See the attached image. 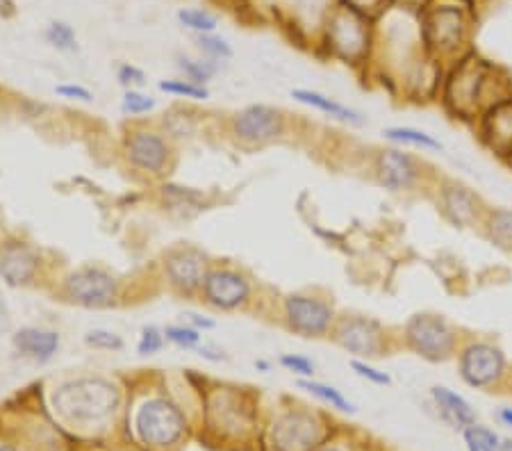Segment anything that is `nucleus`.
Listing matches in <instances>:
<instances>
[{
    "mask_svg": "<svg viewBox=\"0 0 512 451\" xmlns=\"http://www.w3.org/2000/svg\"><path fill=\"white\" fill-rule=\"evenodd\" d=\"M512 96V80L474 53L453 62L440 85V101L453 119L476 123L494 105Z\"/></svg>",
    "mask_w": 512,
    "mask_h": 451,
    "instance_id": "obj_1",
    "label": "nucleus"
},
{
    "mask_svg": "<svg viewBox=\"0 0 512 451\" xmlns=\"http://www.w3.org/2000/svg\"><path fill=\"white\" fill-rule=\"evenodd\" d=\"M419 28L421 41L435 62L453 64L469 53L474 26L467 5L456 0L428 5L426 10H421Z\"/></svg>",
    "mask_w": 512,
    "mask_h": 451,
    "instance_id": "obj_2",
    "label": "nucleus"
},
{
    "mask_svg": "<svg viewBox=\"0 0 512 451\" xmlns=\"http://www.w3.org/2000/svg\"><path fill=\"white\" fill-rule=\"evenodd\" d=\"M121 404V392L107 379H76L53 392V406L71 422H98Z\"/></svg>",
    "mask_w": 512,
    "mask_h": 451,
    "instance_id": "obj_3",
    "label": "nucleus"
},
{
    "mask_svg": "<svg viewBox=\"0 0 512 451\" xmlns=\"http://www.w3.org/2000/svg\"><path fill=\"white\" fill-rule=\"evenodd\" d=\"M462 333L447 317L437 313L412 315L401 328V347L428 363H447L458 356Z\"/></svg>",
    "mask_w": 512,
    "mask_h": 451,
    "instance_id": "obj_4",
    "label": "nucleus"
},
{
    "mask_svg": "<svg viewBox=\"0 0 512 451\" xmlns=\"http://www.w3.org/2000/svg\"><path fill=\"white\" fill-rule=\"evenodd\" d=\"M458 372L469 388H497L508 376V358L497 342L485 338H465L458 349Z\"/></svg>",
    "mask_w": 512,
    "mask_h": 451,
    "instance_id": "obj_5",
    "label": "nucleus"
},
{
    "mask_svg": "<svg viewBox=\"0 0 512 451\" xmlns=\"http://www.w3.org/2000/svg\"><path fill=\"white\" fill-rule=\"evenodd\" d=\"M330 338L358 358H381L392 349V335L387 328L378 319L365 315L337 317Z\"/></svg>",
    "mask_w": 512,
    "mask_h": 451,
    "instance_id": "obj_6",
    "label": "nucleus"
},
{
    "mask_svg": "<svg viewBox=\"0 0 512 451\" xmlns=\"http://www.w3.org/2000/svg\"><path fill=\"white\" fill-rule=\"evenodd\" d=\"M435 205L456 228H481L487 215L483 196L456 178H440L435 185Z\"/></svg>",
    "mask_w": 512,
    "mask_h": 451,
    "instance_id": "obj_7",
    "label": "nucleus"
},
{
    "mask_svg": "<svg viewBox=\"0 0 512 451\" xmlns=\"http://www.w3.org/2000/svg\"><path fill=\"white\" fill-rule=\"evenodd\" d=\"M135 431L151 447H169L185 433V415L169 399H148L137 410Z\"/></svg>",
    "mask_w": 512,
    "mask_h": 451,
    "instance_id": "obj_8",
    "label": "nucleus"
},
{
    "mask_svg": "<svg viewBox=\"0 0 512 451\" xmlns=\"http://www.w3.org/2000/svg\"><path fill=\"white\" fill-rule=\"evenodd\" d=\"M285 324L289 331L303 335V338H324L335 326V310L326 299L315 294L294 292L287 294L283 301Z\"/></svg>",
    "mask_w": 512,
    "mask_h": 451,
    "instance_id": "obj_9",
    "label": "nucleus"
},
{
    "mask_svg": "<svg viewBox=\"0 0 512 451\" xmlns=\"http://www.w3.org/2000/svg\"><path fill=\"white\" fill-rule=\"evenodd\" d=\"M328 46L346 62H360L369 51V19L342 5L330 14L326 26Z\"/></svg>",
    "mask_w": 512,
    "mask_h": 451,
    "instance_id": "obj_10",
    "label": "nucleus"
},
{
    "mask_svg": "<svg viewBox=\"0 0 512 451\" xmlns=\"http://www.w3.org/2000/svg\"><path fill=\"white\" fill-rule=\"evenodd\" d=\"M324 440V426L310 410H287L271 426V445L276 451H315Z\"/></svg>",
    "mask_w": 512,
    "mask_h": 451,
    "instance_id": "obj_11",
    "label": "nucleus"
},
{
    "mask_svg": "<svg viewBox=\"0 0 512 451\" xmlns=\"http://www.w3.org/2000/svg\"><path fill=\"white\" fill-rule=\"evenodd\" d=\"M376 178L392 192H412L419 185H424L426 164L401 146H392V149L378 151Z\"/></svg>",
    "mask_w": 512,
    "mask_h": 451,
    "instance_id": "obj_12",
    "label": "nucleus"
},
{
    "mask_svg": "<svg viewBox=\"0 0 512 451\" xmlns=\"http://www.w3.org/2000/svg\"><path fill=\"white\" fill-rule=\"evenodd\" d=\"M66 299L85 308H107L119 297V283L98 267H80L64 281Z\"/></svg>",
    "mask_w": 512,
    "mask_h": 451,
    "instance_id": "obj_13",
    "label": "nucleus"
},
{
    "mask_svg": "<svg viewBox=\"0 0 512 451\" xmlns=\"http://www.w3.org/2000/svg\"><path fill=\"white\" fill-rule=\"evenodd\" d=\"M285 128V114L271 105H249L233 119V133L249 144L274 142L285 133Z\"/></svg>",
    "mask_w": 512,
    "mask_h": 451,
    "instance_id": "obj_14",
    "label": "nucleus"
},
{
    "mask_svg": "<svg viewBox=\"0 0 512 451\" xmlns=\"http://www.w3.org/2000/svg\"><path fill=\"white\" fill-rule=\"evenodd\" d=\"M203 292L210 306L219 310H235L251 297L249 278L233 269H214L203 281Z\"/></svg>",
    "mask_w": 512,
    "mask_h": 451,
    "instance_id": "obj_15",
    "label": "nucleus"
},
{
    "mask_svg": "<svg viewBox=\"0 0 512 451\" xmlns=\"http://www.w3.org/2000/svg\"><path fill=\"white\" fill-rule=\"evenodd\" d=\"M478 137L497 158L506 160L512 153V96L487 110L476 121Z\"/></svg>",
    "mask_w": 512,
    "mask_h": 451,
    "instance_id": "obj_16",
    "label": "nucleus"
},
{
    "mask_svg": "<svg viewBox=\"0 0 512 451\" xmlns=\"http://www.w3.org/2000/svg\"><path fill=\"white\" fill-rule=\"evenodd\" d=\"M126 153L135 167L158 174L167 167L169 160V144L158 133L148 130H137L126 139Z\"/></svg>",
    "mask_w": 512,
    "mask_h": 451,
    "instance_id": "obj_17",
    "label": "nucleus"
},
{
    "mask_svg": "<svg viewBox=\"0 0 512 451\" xmlns=\"http://www.w3.org/2000/svg\"><path fill=\"white\" fill-rule=\"evenodd\" d=\"M39 272V256L23 242H10L0 249V276L19 287L35 281Z\"/></svg>",
    "mask_w": 512,
    "mask_h": 451,
    "instance_id": "obj_18",
    "label": "nucleus"
},
{
    "mask_svg": "<svg viewBox=\"0 0 512 451\" xmlns=\"http://www.w3.org/2000/svg\"><path fill=\"white\" fill-rule=\"evenodd\" d=\"M167 276L180 292H194L205 281V258L196 249L171 251L167 258Z\"/></svg>",
    "mask_w": 512,
    "mask_h": 451,
    "instance_id": "obj_19",
    "label": "nucleus"
},
{
    "mask_svg": "<svg viewBox=\"0 0 512 451\" xmlns=\"http://www.w3.org/2000/svg\"><path fill=\"white\" fill-rule=\"evenodd\" d=\"M431 399L437 408V413L442 415L444 422H449L453 429H467V426L476 424V410L469 401L458 395L456 390L447 388V385H433Z\"/></svg>",
    "mask_w": 512,
    "mask_h": 451,
    "instance_id": "obj_20",
    "label": "nucleus"
},
{
    "mask_svg": "<svg viewBox=\"0 0 512 451\" xmlns=\"http://www.w3.org/2000/svg\"><path fill=\"white\" fill-rule=\"evenodd\" d=\"M14 347L19 349L23 356L37 360V363H46V360H51L57 354V349H60V335L55 331H48V328L28 326L21 328V331L14 335Z\"/></svg>",
    "mask_w": 512,
    "mask_h": 451,
    "instance_id": "obj_21",
    "label": "nucleus"
},
{
    "mask_svg": "<svg viewBox=\"0 0 512 451\" xmlns=\"http://www.w3.org/2000/svg\"><path fill=\"white\" fill-rule=\"evenodd\" d=\"M292 98H296V101L303 105H308V108H312V110L328 114V117H333L337 121L351 123V126H360V123L365 121L358 110H353V108H349V105L335 101V98H330L326 94L312 92V89H294Z\"/></svg>",
    "mask_w": 512,
    "mask_h": 451,
    "instance_id": "obj_22",
    "label": "nucleus"
},
{
    "mask_svg": "<svg viewBox=\"0 0 512 451\" xmlns=\"http://www.w3.org/2000/svg\"><path fill=\"white\" fill-rule=\"evenodd\" d=\"M481 231L492 246L512 253V208H487Z\"/></svg>",
    "mask_w": 512,
    "mask_h": 451,
    "instance_id": "obj_23",
    "label": "nucleus"
},
{
    "mask_svg": "<svg viewBox=\"0 0 512 451\" xmlns=\"http://www.w3.org/2000/svg\"><path fill=\"white\" fill-rule=\"evenodd\" d=\"M383 135L387 142H392L396 146H408V149H419V151H442L444 146L437 137L431 133L419 128H410V126H392L383 130Z\"/></svg>",
    "mask_w": 512,
    "mask_h": 451,
    "instance_id": "obj_24",
    "label": "nucleus"
},
{
    "mask_svg": "<svg viewBox=\"0 0 512 451\" xmlns=\"http://www.w3.org/2000/svg\"><path fill=\"white\" fill-rule=\"evenodd\" d=\"M299 388L308 390L310 395H315L317 399L324 401L330 408H337L342 410V413H353V404L349 399H346L340 390L333 388V385H326V383H319L315 379H301L299 381Z\"/></svg>",
    "mask_w": 512,
    "mask_h": 451,
    "instance_id": "obj_25",
    "label": "nucleus"
},
{
    "mask_svg": "<svg viewBox=\"0 0 512 451\" xmlns=\"http://www.w3.org/2000/svg\"><path fill=\"white\" fill-rule=\"evenodd\" d=\"M462 440H465L467 451H499L501 438L499 433L487 429L483 424H472L467 429H462Z\"/></svg>",
    "mask_w": 512,
    "mask_h": 451,
    "instance_id": "obj_26",
    "label": "nucleus"
},
{
    "mask_svg": "<svg viewBox=\"0 0 512 451\" xmlns=\"http://www.w3.org/2000/svg\"><path fill=\"white\" fill-rule=\"evenodd\" d=\"M180 71L194 82V85H203L205 80H210L214 73H217V67L212 62H203V60H189V57H180Z\"/></svg>",
    "mask_w": 512,
    "mask_h": 451,
    "instance_id": "obj_27",
    "label": "nucleus"
},
{
    "mask_svg": "<svg viewBox=\"0 0 512 451\" xmlns=\"http://www.w3.org/2000/svg\"><path fill=\"white\" fill-rule=\"evenodd\" d=\"M160 89L167 94H176V96H185V98H194V101H205L208 98V89L203 85H194V82H183V80H167L160 82Z\"/></svg>",
    "mask_w": 512,
    "mask_h": 451,
    "instance_id": "obj_28",
    "label": "nucleus"
},
{
    "mask_svg": "<svg viewBox=\"0 0 512 451\" xmlns=\"http://www.w3.org/2000/svg\"><path fill=\"white\" fill-rule=\"evenodd\" d=\"M178 19L183 21V26L201 32V35L203 32H212L214 28H217V19L203 10H183L178 14Z\"/></svg>",
    "mask_w": 512,
    "mask_h": 451,
    "instance_id": "obj_29",
    "label": "nucleus"
},
{
    "mask_svg": "<svg viewBox=\"0 0 512 451\" xmlns=\"http://www.w3.org/2000/svg\"><path fill=\"white\" fill-rule=\"evenodd\" d=\"M46 39L57 48V51H76V35L66 23H53L46 30Z\"/></svg>",
    "mask_w": 512,
    "mask_h": 451,
    "instance_id": "obj_30",
    "label": "nucleus"
},
{
    "mask_svg": "<svg viewBox=\"0 0 512 451\" xmlns=\"http://www.w3.org/2000/svg\"><path fill=\"white\" fill-rule=\"evenodd\" d=\"M164 335H167L169 342L185 349H194L198 347V342H201V333H198V328L194 326H167Z\"/></svg>",
    "mask_w": 512,
    "mask_h": 451,
    "instance_id": "obj_31",
    "label": "nucleus"
},
{
    "mask_svg": "<svg viewBox=\"0 0 512 451\" xmlns=\"http://www.w3.org/2000/svg\"><path fill=\"white\" fill-rule=\"evenodd\" d=\"M85 342L94 349H105V351H121L123 349V340L119 338V335L112 331H103V328L89 331L85 335Z\"/></svg>",
    "mask_w": 512,
    "mask_h": 451,
    "instance_id": "obj_32",
    "label": "nucleus"
},
{
    "mask_svg": "<svg viewBox=\"0 0 512 451\" xmlns=\"http://www.w3.org/2000/svg\"><path fill=\"white\" fill-rule=\"evenodd\" d=\"M351 367H353V372L360 376V379H365V381L374 383V385H390L392 383L390 374L381 372V369L374 367V365H369L367 360H362V358H353L351 360Z\"/></svg>",
    "mask_w": 512,
    "mask_h": 451,
    "instance_id": "obj_33",
    "label": "nucleus"
},
{
    "mask_svg": "<svg viewBox=\"0 0 512 451\" xmlns=\"http://www.w3.org/2000/svg\"><path fill=\"white\" fill-rule=\"evenodd\" d=\"M280 365L289 369L292 374L301 376V379H312V376H315V363H312V360L305 358V356L285 354V356H280Z\"/></svg>",
    "mask_w": 512,
    "mask_h": 451,
    "instance_id": "obj_34",
    "label": "nucleus"
},
{
    "mask_svg": "<svg viewBox=\"0 0 512 451\" xmlns=\"http://www.w3.org/2000/svg\"><path fill=\"white\" fill-rule=\"evenodd\" d=\"M196 41H198V46H201V51H205L212 57H221V60H228V57L233 55V48H230L224 39L212 37L210 32H203V35H198Z\"/></svg>",
    "mask_w": 512,
    "mask_h": 451,
    "instance_id": "obj_35",
    "label": "nucleus"
},
{
    "mask_svg": "<svg viewBox=\"0 0 512 451\" xmlns=\"http://www.w3.org/2000/svg\"><path fill=\"white\" fill-rule=\"evenodd\" d=\"M390 3L392 0H344V5L349 7V10L358 12L360 16H365V19H374V16L383 14Z\"/></svg>",
    "mask_w": 512,
    "mask_h": 451,
    "instance_id": "obj_36",
    "label": "nucleus"
},
{
    "mask_svg": "<svg viewBox=\"0 0 512 451\" xmlns=\"http://www.w3.org/2000/svg\"><path fill=\"white\" fill-rule=\"evenodd\" d=\"M164 347V335L160 328L155 326H146L144 333H142V340L137 344V351L142 356H153L158 354V351Z\"/></svg>",
    "mask_w": 512,
    "mask_h": 451,
    "instance_id": "obj_37",
    "label": "nucleus"
},
{
    "mask_svg": "<svg viewBox=\"0 0 512 451\" xmlns=\"http://www.w3.org/2000/svg\"><path fill=\"white\" fill-rule=\"evenodd\" d=\"M155 108V101L151 96H144L139 92H132L128 89V94L123 96V112L128 114H146Z\"/></svg>",
    "mask_w": 512,
    "mask_h": 451,
    "instance_id": "obj_38",
    "label": "nucleus"
},
{
    "mask_svg": "<svg viewBox=\"0 0 512 451\" xmlns=\"http://www.w3.org/2000/svg\"><path fill=\"white\" fill-rule=\"evenodd\" d=\"M119 82H121L123 87H128V89L142 87L144 82H146V76H144L142 69L132 67V64H123V67L119 69Z\"/></svg>",
    "mask_w": 512,
    "mask_h": 451,
    "instance_id": "obj_39",
    "label": "nucleus"
},
{
    "mask_svg": "<svg viewBox=\"0 0 512 451\" xmlns=\"http://www.w3.org/2000/svg\"><path fill=\"white\" fill-rule=\"evenodd\" d=\"M55 92L64 98H73V101H85V103L92 101V92L80 85H60L55 87Z\"/></svg>",
    "mask_w": 512,
    "mask_h": 451,
    "instance_id": "obj_40",
    "label": "nucleus"
},
{
    "mask_svg": "<svg viewBox=\"0 0 512 451\" xmlns=\"http://www.w3.org/2000/svg\"><path fill=\"white\" fill-rule=\"evenodd\" d=\"M189 317V322L194 324V328H214V322L212 319H205V317H201V315H187Z\"/></svg>",
    "mask_w": 512,
    "mask_h": 451,
    "instance_id": "obj_41",
    "label": "nucleus"
},
{
    "mask_svg": "<svg viewBox=\"0 0 512 451\" xmlns=\"http://www.w3.org/2000/svg\"><path fill=\"white\" fill-rule=\"evenodd\" d=\"M499 420L503 422V426H508V429H512V406H503L499 410Z\"/></svg>",
    "mask_w": 512,
    "mask_h": 451,
    "instance_id": "obj_42",
    "label": "nucleus"
},
{
    "mask_svg": "<svg viewBox=\"0 0 512 451\" xmlns=\"http://www.w3.org/2000/svg\"><path fill=\"white\" fill-rule=\"evenodd\" d=\"M12 14H14L12 0H0V16H12Z\"/></svg>",
    "mask_w": 512,
    "mask_h": 451,
    "instance_id": "obj_43",
    "label": "nucleus"
},
{
    "mask_svg": "<svg viewBox=\"0 0 512 451\" xmlns=\"http://www.w3.org/2000/svg\"><path fill=\"white\" fill-rule=\"evenodd\" d=\"M315 451H346V449L337 447V445H319Z\"/></svg>",
    "mask_w": 512,
    "mask_h": 451,
    "instance_id": "obj_44",
    "label": "nucleus"
},
{
    "mask_svg": "<svg viewBox=\"0 0 512 451\" xmlns=\"http://www.w3.org/2000/svg\"><path fill=\"white\" fill-rule=\"evenodd\" d=\"M499 451H512V438H501V449Z\"/></svg>",
    "mask_w": 512,
    "mask_h": 451,
    "instance_id": "obj_45",
    "label": "nucleus"
},
{
    "mask_svg": "<svg viewBox=\"0 0 512 451\" xmlns=\"http://www.w3.org/2000/svg\"><path fill=\"white\" fill-rule=\"evenodd\" d=\"M255 367H258V369H269V363H264V360H258V363H255Z\"/></svg>",
    "mask_w": 512,
    "mask_h": 451,
    "instance_id": "obj_46",
    "label": "nucleus"
},
{
    "mask_svg": "<svg viewBox=\"0 0 512 451\" xmlns=\"http://www.w3.org/2000/svg\"><path fill=\"white\" fill-rule=\"evenodd\" d=\"M0 451H16V449L10 445H0Z\"/></svg>",
    "mask_w": 512,
    "mask_h": 451,
    "instance_id": "obj_47",
    "label": "nucleus"
},
{
    "mask_svg": "<svg viewBox=\"0 0 512 451\" xmlns=\"http://www.w3.org/2000/svg\"><path fill=\"white\" fill-rule=\"evenodd\" d=\"M503 162H506V164H508V167L512 169V153H510V155H508V158H506V160H503Z\"/></svg>",
    "mask_w": 512,
    "mask_h": 451,
    "instance_id": "obj_48",
    "label": "nucleus"
},
{
    "mask_svg": "<svg viewBox=\"0 0 512 451\" xmlns=\"http://www.w3.org/2000/svg\"><path fill=\"white\" fill-rule=\"evenodd\" d=\"M456 3H462V5H469V3H472V0H456Z\"/></svg>",
    "mask_w": 512,
    "mask_h": 451,
    "instance_id": "obj_49",
    "label": "nucleus"
}]
</instances>
